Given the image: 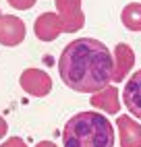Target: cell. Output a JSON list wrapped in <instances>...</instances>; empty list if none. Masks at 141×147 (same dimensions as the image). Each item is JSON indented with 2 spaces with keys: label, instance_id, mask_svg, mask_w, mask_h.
Segmentation results:
<instances>
[{
  "label": "cell",
  "instance_id": "obj_1",
  "mask_svg": "<svg viewBox=\"0 0 141 147\" xmlns=\"http://www.w3.org/2000/svg\"><path fill=\"white\" fill-rule=\"evenodd\" d=\"M60 79L79 93L104 91L114 77V58L108 46L94 37L73 40L60 54Z\"/></svg>",
  "mask_w": 141,
  "mask_h": 147
},
{
  "label": "cell",
  "instance_id": "obj_2",
  "mask_svg": "<svg viewBox=\"0 0 141 147\" xmlns=\"http://www.w3.org/2000/svg\"><path fill=\"white\" fill-rule=\"evenodd\" d=\"M64 147H114V126L100 112H79L64 124Z\"/></svg>",
  "mask_w": 141,
  "mask_h": 147
},
{
  "label": "cell",
  "instance_id": "obj_3",
  "mask_svg": "<svg viewBox=\"0 0 141 147\" xmlns=\"http://www.w3.org/2000/svg\"><path fill=\"white\" fill-rule=\"evenodd\" d=\"M19 83H21V87L33 97H44V95L50 93V89H52V79H50V75H46L44 71H39V68H27V71H23Z\"/></svg>",
  "mask_w": 141,
  "mask_h": 147
},
{
  "label": "cell",
  "instance_id": "obj_4",
  "mask_svg": "<svg viewBox=\"0 0 141 147\" xmlns=\"http://www.w3.org/2000/svg\"><path fill=\"white\" fill-rule=\"evenodd\" d=\"M25 23L15 15H2L0 17V44L6 48L19 46L25 40Z\"/></svg>",
  "mask_w": 141,
  "mask_h": 147
},
{
  "label": "cell",
  "instance_id": "obj_5",
  "mask_svg": "<svg viewBox=\"0 0 141 147\" xmlns=\"http://www.w3.org/2000/svg\"><path fill=\"white\" fill-rule=\"evenodd\" d=\"M81 0H56L58 17L64 25V31H75L83 27V13L79 11Z\"/></svg>",
  "mask_w": 141,
  "mask_h": 147
},
{
  "label": "cell",
  "instance_id": "obj_6",
  "mask_svg": "<svg viewBox=\"0 0 141 147\" xmlns=\"http://www.w3.org/2000/svg\"><path fill=\"white\" fill-rule=\"evenodd\" d=\"M123 102L131 114L141 118V68L131 75V79L127 81L125 91H123Z\"/></svg>",
  "mask_w": 141,
  "mask_h": 147
},
{
  "label": "cell",
  "instance_id": "obj_7",
  "mask_svg": "<svg viewBox=\"0 0 141 147\" xmlns=\"http://www.w3.org/2000/svg\"><path fill=\"white\" fill-rule=\"evenodd\" d=\"M60 31H64V25H62V21H60L58 15L44 13V15L37 17V21H35V33H37L39 40L50 42V40H54Z\"/></svg>",
  "mask_w": 141,
  "mask_h": 147
},
{
  "label": "cell",
  "instance_id": "obj_8",
  "mask_svg": "<svg viewBox=\"0 0 141 147\" xmlns=\"http://www.w3.org/2000/svg\"><path fill=\"white\" fill-rule=\"evenodd\" d=\"M118 131H120V145L123 147H141V126L129 120L127 116L118 118Z\"/></svg>",
  "mask_w": 141,
  "mask_h": 147
},
{
  "label": "cell",
  "instance_id": "obj_9",
  "mask_svg": "<svg viewBox=\"0 0 141 147\" xmlns=\"http://www.w3.org/2000/svg\"><path fill=\"white\" fill-rule=\"evenodd\" d=\"M123 23L129 29H133V31H141V4L133 2L125 8L123 11Z\"/></svg>",
  "mask_w": 141,
  "mask_h": 147
},
{
  "label": "cell",
  "instance_id": "obj_10",
  "mask_svg": "<svg viewBox=\"0 0 141 147\" xmlns=\"http://www.w3.org/2000/svg\"><path fill=\"white\" fill-rule=\"evenodd\" d=\"M94 106H104L106 112H118V102H116V89H106V95H96L92 100Z\"/></svg>",
  "mask_w": 141,
  "mask_h": 147
},
{
  "label": "cell",
  "instance_id": "obj_11",
  "mask_svg": "<svg viewBox=\"0 0 141 147\" xmlns=\"http://www.w3.org/2000/svg\"><path fill=\"white\" fill-rule=\"evenodd\" d=\"M37 0H8V4L13 8H19V11H27V8H31Z\"/></svg>",
  "mask_w": 141,
  "mask_h": 147
},
{
  "label": "cell",
  "instance_id": "obj_12",
  "mask_svg": "<svg viewBox=\"0 0 141 147\" xmlns=\"http://www.w3.org/2000/svg\"><path fill=\"white\" fill-rule=\"evenodd\" d=\"M0 147H27V143L21 139V137H13V139H8V141H4Z\"/></svg>",
  "mask_w": 141,
  "mask_h": 147
},
{
  "label": "cell",
  "instance_id": "obj_13",
  "mask_svg": "<svg viewBox=\"0 0 141 147\" xmlns=\"http://www.w3.org/2000/svg\"><path fill=\"white\" fill-rule=\"evenodd\" d=\"M8 133V124H6V120L0 116V139H4V135Z\"/></svg>",
  "mask_w": 141,
  "mask_h": 147
},
{
  "label": "cell",
  "instance_id": "obj_14",
  "mask_svg": "<svg viewBox=\"0 0 141 147\" xmlns=\"http://www.w3.org/2000/svg\"><path fill=\"white\" fill-rule=\"evenodd\" d=\"M35 147H58L56 143H52V141H39Z\"/></svg>",
  "mask_w": 141,
  "mask_h": 147
},
{
  "label": "cell",
  "instance_id": "obj_15",
  "mask_svg": "<svg viewBox=\"0 0 141 147\" xmlns=\"http://www.w3.org/2000/svg\"><path fill=\"white\" fill-rule=\"evenodd\" d=\"M0 17H2V15H0Z\"/></svg>",
  "mask_w": 141,
  "mask_h": 147
}]
</instances>
